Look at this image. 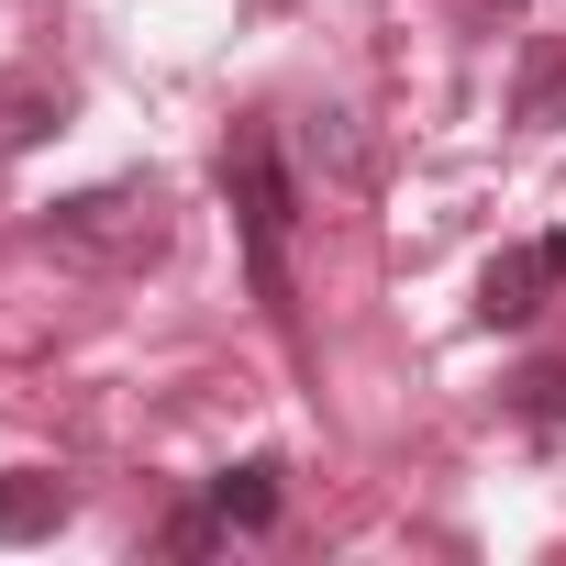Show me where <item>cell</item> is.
<instances>
[{
  "label": "cell",
  "mask_w": 566,
  "mask_h": 566,
  "mask_svg": "<svg viewBox=\"0 0 566 566\" xmlns=\"http://www.w3.org/2000/svg\"><path fill=\"white\" fill-rule=\"evenodd\" d=\"M511 422H522L544 455H566V367H522V378H511Z\"/></svg>",
  "instance_id": "52a82bcc"
},
{
  "label": "cell",
  "mask_w": 566,
  "mask_h": 566,
  "mask_svg": "<svg viewBox=\"0 0 566 566\" xmlns=\"http://www.w3.org/2000/svg\"><path fill=\"white\" fill-rule=\"evenodd\" d=\"M544 266H555V290H566V233H544Z\"/></svg>",
  "instance_id": "30bf717a"
},
{
  "label": "cell",
  "mask_w": 566,
  "mask_h": 566,
  "mask_svg": "<svg viewBox=\"0 0 566 566\" xmlns=\"http://www.w3.org/2000/svg\"><path fill=\"white\" fill-rule=\"evenodd\" d=\"M67 112H78V90H67V78H0V167L34 156V145H56V134H67Z\"/></svg>",
  "instance_id": "277c9868"
},
{
  "label": "cell",
  "mask_w": 566,
  "mask_h": 566,
  "mask_svg": "<svg viewBox=\"0 0 566 566\" xmlns=\"http://www.w3.org/2000/svg\"><path fill=\"white\" fill-rule=\"evenodd\" d=\"M277 478H290L277 455H244V467H222V478H211V511H222L233 533H266V522H277Z\"/></svg>",
  "instance_id": "8992f818"
},
{
  "label": "cell",
  "mask_w": 566,
  "mask_h": 566,
  "mask_svg": "<svg viewBox=\"0 0 566 566\" xmlns=\"http://www.w3.org/2000/svg\"><path fill=\"white\" fill-rule=\"evenodd\" d=\"M511 123H566V45H533V56H522Z\"/></svg>",
  "instance_id": "ba28073f"
},
{
  "label": "cell",
  "mask_w": 566,
  "mask_h": 566,
  "mask_svg": "<svg viewBox=\"0 0 566 566\" xmlns=\"http://www.w3.org/2000/svg\"><path fill=\"white\" fill-rule=\"evenodd\" d=\"M67 522V478L45 467H0V544H45Z\"/></svg>",
  "instance_id": "5b68a950"
},
{
  "label": "cell",
  "mask_w": 566,
  "mask_h": 566,
  "mask_svg": "<svg viewBox=\"0 0 566 566\" xmlns=\"http://www.w3.org/2000/svg\"><path fill=\"white\" fill-rule=\"evenodd\" d=\"M45 233H56V244H78V255H101V266H145V255L167 244V189H156V178L78 189V200H56V211H45Z\"/></svg>",
  "instance_id": "7a4b0ae2"
},
{
  "label": "cell",
  "mask_w": 566,
  "mask_h": 566,
  "mask_svg": "<svg viewBox=\"0 0 566 566\" xmlns=\"http://www.w3.org/2000/svg\"><path fill=\"white\" fill-rule=\"evenodd\" d=\"M544 290H555L544 244H511V255H489V266H478V323H489V334H522V323L544 312Z\"/></svg>",
  "instance_id": "3957f363"
},
{
  "label": "cell",
  "mask_w": 566,
  "mask_h": 566,
  "mask_svg": "<svg viewBox=\"0 0 566 566\" xmlns=\"http://www.w3.org/2000/svg\"><path fill=\"white\" fill-rule=\"evenodd\" d=\"M222 533H233V522H222L211 500H200V511H167V555H211Z\"/></svg>",
  "instance_id": "9c48e42d"
},
{
  "label": "cell",
  "mask_w": 566,
  "mask_h": 566,
  "mask_svg": "<svg viewBox=\"0 0 566 566\" xmlns=\"http://www.w3.org/2000/svg\"><path fill=\"white\" fill-rule=\"evenodd\" d=\"M222 200H233V233H244L255 301L290 323V222H301V178H290V156H277L266 123H233V145H222Z\"/></svg>",
  "instance_id": "6da1fadb"
},
{
  "label": "cell",
  "mask_w": 566,
  "mask_h": 566,
  "mask_svg": "<svg viewBox=\"0 0 566 566\" xmlns=\"http://www.w3.org/2000/svg\"><path fill=\"white\" fill-rule=\"evenodd\" d=\"M500 12H522V0H500Z\"/></svg>",
  "instance_id": "8fae6325"
}]
</instances>
